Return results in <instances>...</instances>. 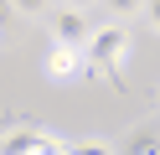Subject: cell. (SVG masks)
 Here are the masks:
<instances>
[{
	"instance_id": "cell-1",
	"label": "cell",
	"mask_w": 160,
	"mask_h": 155,
	"mask_svg": "<svg viewBox=\"0 0 160 155\" xmlns=\"http://www.w3.org/2000/svg\"><path fill=\"white\" fill-rule=\"evenodd\" d=\"M129 57V31L124 26H98L83 47V78H98V83H114L119 88V67Z\"/></svg>"
},
{
	"instance_id": "cell-2",
	"label": "cell",
	"mask_w": 160,
	"mask_h": 155,
	"mask_svg": "<svg viewBox=\"0 0 160 155\" xmlns=\"http://www.w3.org/2000/svg\"><path fill=\"white\" fill-rule=\"evenodd\" d=\"M67 145L72 140H62L52 129H36L26 119H5V129H0V155H36V150H67Z\"/></svg>"
},
{
	"instance_id": "cell-3",
	"label": "cell",
	"mask_w": 160,
	"mask_h": 155,
	"mask_svg": "<svg viewBox=\"0 0 160 155\" xmlns=\"http://www.w3.org/2000/svg\"><path fill=\"white\" fill-rule=\"evenodd\" d=\"M47 26H52V41H62V47H88V36H93L83 5H52L47 10Z\"/></svg>"
},
{
	"instance_id": "cell-4",
	"label": "cell",
	"mask_w": 160,
	"mask_h": 155,
	"mask_svg": "<svg viewBox=\"0 0 160 155\" xmlns=\"http://www.w3.org/2000/svg\"><path fill=\"white\" fill-rule=\"evenodd\" d=\"M47 78H52V83L83 78V47H62V41H52V47H47Z\"/></svg>"
},
{
	"instance_id": "cell-5",
	"label": "cell",
	"mask_w": 160,
	"mask_h": 155,
	"mask_svg": "<svg viewBox=\"0 0 160 155\" xmlns=\"http://www.w3.org/2000/svg\"><path fill=\"white\" fill-rule=\"evenodd\" d=\"M103 5H108V16H114V21H129V16H139L145 0H103Z\"/></svg>"
},
{
	"instance_id": "cell-6",
	"label": "cell",
	"mask_w": 160,
	"mask_h": 155,
	"mask_svg": "<svg viewBox=\"0 0 160 155\" xmlns=\"http://www.w3.org/2000/svg\"><path fill=\"white\" fill-rule=\"evenodd\" d=\"M129 150H160V134L155 129H134L129 134Z\"/></svg>"
},
{
	"instance_id": "cell-7",
	"label": "cell",
	"mask_w": 160,
	"mask_h": 155,
	"mask_svg": "<svg viewBox=\"0 0 160 155\" xmlns=\"http://www.w3.org/2000/svg\"><path fill=\"white\" fill-rule=\"evenodd\" d=\"M52 0H16V16H47Z\"/></svg>"
},
{
	"instance_id": "cell-8",
	"label": "cell",
	"mask_w": 160,
	"mask_h": 155,
	"mask_svg": "<svg viewBox=\"0 0 160 155\" xmlns=\"http://www.w3.org/2000/svg\"><path fill=\"white\" fill-rule=\"evenodd\" d=\"M139 16H145V26L160 36V0H145V5H139Z\"/></svg>"
},
{
	"instance_id": "cell-9",
	"label": "cell",
	"mask_w": 160,
	"mask_h": 155,
	"mask_svg": "<svg viewBox=\"0 0 160 155\" xmlns=\"http://www.w3.org/2000/svg\"><path fill=\"white\" fill-rule=\"evenodd\" d=\"M11 16H16V0H0V36H5V26H11Z\"/></svg>"
},
{
	"instance_id": "cell-10",
	"label": "cell",
	"mask_w": 160,
	"mask_h": 155,
	"mask_svg": "<svg viewBox=\"0 0 160 155\" xmlns=\"http://www.w3.org/2000/svg\"><path fill=\"white\" fill-rule=\"evenodd\" d=\"M62 5H83V10H88V0H62Z\"/></svg>"
}]
</instances>
